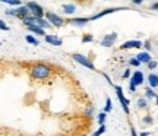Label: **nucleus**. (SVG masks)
<instances>
[{"label":"nucleus","instance_id":"nucleus-1","mask_svg":"<svg viewBox=\"0 0 158 136\" xmlns=\"http://www.w3.org/2000/svg\"><path fill=\"white\" fill-rule=\"evenodd\" d=\"M53 73V68L47 63H35L29 68V76L37 80H45L48 79Z\"/></svg>","mask_w":158,"mask_h":136},{"label":"nucleus","instance_id":"nucleus-2","mask_svg":"<svg viewBox=\"0 0 158 136\" xmlns=\"http://www.w3.org/2000/svg\"><path fill=\"white\" fill-rule=\"evenodd\" d=\"M72 59H73L76 63H79V64H82L84 68L89 69V70H95V72H98L95 68V64L92 63V60L91 59H88L86 56H84V54H81V53H73L72 54Z\"/></svg>","mask_w":158,"mask_h":136},{"label":"nucleus","instance_id":"nucleus-3","mask_svg":"<svg viewBox=\"0 0 158 136\" xmlns=\"http://www.w3.org/2000/svg\"><path fill=\"white\" fill-rule=\"evenodd\" d=\"M114 86V91H116V95H117L118 98V101H120V105H122V108H123V111L126 114H130V110H129V100L124 97L123 94V88L122 86H118V85H113Z\"/></svg>","mask_w":158,"mask_h":136},{"label":"nucleus","instance_id":"nucleus-4","mask_svg":"<svg viewBox=\"0 0 158 136\" xmlns=\"http://www.w3.org/2000/svg\"><path fill=\"white\" fill-rule=\"evenodd\" d=\"M45 19H47V22L50 23L51 27H56V28H62L63 25H64V19L62 16H59L56 13H53V12H45Z\"/></svg>","mask_w":158,"mask_h":136},{"label":"nucleus","instance_id":"nucleus-5","mask_svg":"<svg viewBox=\"0 0 158 136\" xmlns=\"http://www.w3.org/2000/svg\"><path fill=\"white\" fill-rule=\"evenodd\" d=\"M25 6L28 7L31 16H34V18H44L45 12H44V9H43V6H40L38 3H35V2H28Z\"/></svg>","mask_w":158,"mask_h":136},{"label":"nucleus","instance_id":"nucleus-6","mask_svg":"<svg viewBox=\"0 0 158 136\" xmlns=\"http://www.w3.org/2000/svg\"><path fill=\"white\" fill-rule=\"evenodd\" d=\"M143 80H145V76H143V73H142L141 70H135L133 73H132V76H130V82L129 85H133V86H138L142 85L143 84Z\"/></svg>","mask_w":158,"mask_h":136},{"label":"nucleus","instance_id":"nucleus-7","mask_svg":"<svg viewBox=\"0 0 158 136\" xmlns=\"http://www.w3.org/2000/svg\"><path fill=\"white\" fill-rule=\"evenodd\" d=\"M124 7H108V9H104V10L98 12L95 15H92L89 18V21H97V19H100V18L106 16V15H110V13H114V12H118V10H123Z\"/></svg>","mask_w":158,"mask_h":136},{"label":"nucleus","instance_id":"nucleus-8","mask_svg":"<svg viewBox=\"0 0 158 136\" xmlns=\"http://www.w3.org/2000/svg\"><path fill=\"white\" fill-rule=\"evenodd\" d=\"M117 37L118 35L116 34V32L104 35V37H102V40H101V47H113V44L117 41Z\"/></svg>","mask_w":158,"mask_h":136},{"label":"nucleus","instance_id":"nucleus-9","mask_svg":"<svg viewBox=\"0 0 158 136\" xmlns=\"http://www.w3.org/2000/svg\"><path fill=\"white\" fill-rule=\"evenodd\" d=\"M143 43L139 40H129V41H124L123 44L120 45L122 50H129V48H141Z\"/></svg>","mask_w":158,"mask_h":136},{"label":"nucleus","instance_id":"nucleus-10","mask_svg":"<svg viewBox=\"0 0 158 136\" xmlns=\"http://www.w3.org/2000/svg\"><path fill=\"white\" fill-rule=\"evenodd\" d=\"M44 40H45V43H48V44H51V45H56V47H60V45L63 44L62 38H59L57 35H53V34H45Z\"/></svg>","mask_w":158,"mask_h":136},{"label":"nucleus","instance_id":"nucleus-11","mask_svg":"<svg viewBox=\"0 0 158 136\" xmlns=\"http://www.w3.org/2000/svg\"><path fill=\"white\" fill-rule=\"evenodd\" d=\"M15 13H16L15 16L19 18L21 21H22V19H25L27 16H29V15H31V13H29V10H28V7H27L25 5H22V6H19V7H16V9H15Z\"/></svg>","mask_w":158,"mask_h":136},{"label":"nucleus","instance_id":"nucleus-12","mask_svg":"<svg viewBox=\"0 0 158 136\" xmlns=\"http://www.w3.org/2000/svg\"><path fill=\"white\" fill-rule=\"evenodd\" d=\"M88 22H89V18H72V19L68 21V23L75 25V27H84Z\"/></svg>","mask_w":158,"mask_h":136},{"label":"nucleus","instance_id":"nucleus-13","mask_svg":"<svg viewBox=\"0 0 158 136\" xmlns=\"http://www.w3.org/2000/svg\"><path fill=\"white\" fill-rule=\"evenodd\" d=\"M136 59L139 60L141 63H149L151 60H152V57H151V54L149 53H147V51H142V53H139L138 56H136Z\"/></svg>","mask_w":158,"mask_h":136},{"label":"nucleus","instance_id":"nucleus-14","mask_svg":"<svg viewBox=\"0 0 158 136\" xmlns=\"http://www.w3.org/2000/svg\"><path fill=\"white\" fill-rule=\"evenodd\" d=\"M148 82H149V88H151V89L157 88L158 86V75L157 73H149V76H148Z\"/></svg>","mask_w":158,"mask_h":136},{"label":"nucleus","instance_id":"nucleus-15","mask_svg":"<svg viewBox=\"0 0 158 136\" xmlns=\"http://www.w3.org/2000/svg\"><path fill=\"white\" fill-rule=\"evenodd\" d=\"M62 9L66 15H73L75 12H76V5H73V3H68V5H63Z\"/></svg>","mask_w":158,"mask_h":136},{"label":"nucleus","instance_id":"nucleus-16","mask_svg":"<svg viewBox=\"0 0 158 136\" xmlns=\"http://www.w3.org/2000/svg\"><path fill=\"white\" fill-rule=\"evenodd\" d=\"M27 29H28L29 32H32V34L44 35V37H45V31H44V29H41V28H38V27H34V25H31V27H27Z\"/></svg>","mask_w":158,"mask_h":136},{"label":"nucleus","instance_id":"nucleus-17","mask_svg":"<svg viewBox=\"0 0 158 136\" xmlns=\"http://www.w3.org/2000/svg\"><path fill=\"white\" fill-rule=\"evenodd\" d=\"M25 41L29 43V44H32V45H38L40 44V41L35 38L34 35H25Z\"/></svg>","mask_w":158,"mask_h":136},{"label":"nucleus","instance_id":"nucleus-18","mask_svg":"<svg viewBox=\"0 0 158 136\" xmlns=\"http://www.w3.org/2000/svg\"><path fill=\"white\" fill-rule=\"evenodd\" d=\"M111 110H113V104H111V100H110V98H106V107H104V111H102V113H110V111H111Z\"/></svg>","mask_w":158,"mask_h":136},{"label":"nucleus","instance_id":"nucleus-19","mask_svg":"<svg viewBox=\"0 0 158 136\" xmlns=\"http://www.w3.org/2000/svg\"><path fill=\"white\" fill-rule=\"evenodd\" d=\"M106 130H107V127H106V125H102V126H100V129H97V130L92 133V136H101L106 133Z\"/></svg>","mask_w":158,"mask_h":136},{"label":"nucleus","instance_id":"nucleus-20","mask_svg":"<svg viewBox=\"0 0 158 136\" xmlns=\"http://www.w3.org/2000/svg\"><path fill=\"white\" fill-rule=\"evenodd\" d=\"M106 119H107V114H106V113L98 114V117H97V122H98V125L102 126L104 123H106Z\"/></svg>","mask_w":158,"mask_h":136},{"label":"nucleus","instance_id":"nucleus-21","mask_svg":"<svg viewBox=\"0 0 158 136\" xmlns=\"http://www.w3.org/2000/svg\"><path fill=\"white\" fill-rule=\"evenodd\" d=\"M94 41V35L92 34H84V37H82V43L84 44H86V43H92Z\"/></svg>","mask_w":158,"mask_h":136},{"label":"nucleus","instance_id":"nucleus-22","mask_svg":"<svg viewBox=\"0 0 158 136\" xmlns=\"http://www.w3.org/2000/svg\"><path fill=\"white\" fill-rule=\"evenodd\" d=\"M3 2H5V3H7V5H10V6H16V7L22 6L21 0H3Z\"/></svg>","mask_w":158,"mask_h":136},{"label":"nucleus","instance_id":"nucleus-23","mask_svg":"<svg viewBox=\"0 0 158 136\" xmlns=\"http://www.w3.org/2000/svg\"><path fill=\"white\" fill-rule=\"evenodd\" d=\"M148 107V102L145 98H141V100H138V108H147Z\"/></svg>","mask_w":158,"mask_h":136},{"label":"nucleus","instance_id":"nucleus-24","mask_svg":"<svg viewBox=\"0 0 158 136\" xmlns=\"http://www.w3.org/2000/svg\"><path fill=\"white\" fill-rule=\"evenodd\" d=\"M129 64L130 66H133V68H138V66H141V62H139L136 57H132V59L129 60Z\"/></svg>","mask_w":158,"mask_h":136},{"label":"nucleus","instance_id":"nucleus-25","mask_svg":"<svg viewBox=\"0 0 158 136\" xmlns=\"http://www.w3.org/2000/svg\"><path fill=\"white\" fill-rule=\"evenodd\" d=\"M145 95H147V98H155V97H157V94L154 92V89L147 88V91H145Z\"/></svg>","mask_w":158,"mask_h":136},{"label":"nucleus","instance_id":"nucleus-26","mask_svg":"<svg viewBox=\"0 0 158 136\" xmlns=\"http://www.w3.org/2000/svg\"><path fill=\"white\" fill-rule=\"evenodd\" d=\"M92 114H94V107H92V105H89V107H86L85 108V116H92Z\"/></svg>","mask_w":158,"mask_h":136},{"label":"nucleus","instance_id":"nucleus-27","mask_svg":"<svg viewBox=\"0 0 158 136\" xmlns=\"http://www.w3.org/2000/svg\"><path fill=\"white\" fill-rule=\"evenodd\" d=\"M0 29H2V31H9V27H7V23L5 22V21H2V19H0Z\"/></svg>","mask_w":158,"mask_h":136},{"label":"nucleus","instance_id":"nucleus-28","mask_svg":"<svg viewBox=\"0 0 158 136\" xmlns=\"http://www.w3.org/2000/svg\"><path fill=\"white\" fill-rule=\"evenodd\" d=\"M152 122H154V119L151 116H145L143 117V123H147V125H152Z\"/></svg>","mask_w":158,"mask_h":136},{"label":"nucleus","instance_id":"nucleus-29","mask_svg":"<svg viewBox=\"0 0 158 136\" xmlns=\"http://www.w3.org/2000/svg\"><path fill=\"white\" fill-rule=\"evenodd\" d=\"M157 66H158V63H157V62H155V60H151V62L148 63V68L151 69V70H154V69L157 68Z\"/></svg>","mask_w":158,"mask_h":136},{"label":"nucleus","instance_id":"nucleus-30","mask_svg":"<svg viewBox=\"0 0 158 136\" xmlns=\"http://www.w3.org/2000/svg\"><path fill=\"white\" fill-rule=\"evenodd\" d=\"M142 47H143V48L147 50V53H149V50H151V41H145Z\"/></svg>","mask_w":158,"mask_h":136},{"label":"nucleus","instance_id":"nucleus-31","mask_svg":"<svg viewBox=\"0 0 158 136\" xmlns=\"http://www.w3.org/2000/svg\"><path fill=\"white\" fill-rule=\"evenodd\" d=\"M132 75H130V70L129 69H124V72H123V79H127V78H130Z\"/></svg>","mask_w":158,"mask_h":136},{"label":"nucleus","instance_id":"nucleus-32","mask_svg":"<svg viewBox=\"0 0 158 136\" xmlns=\"http://www.w3.org/2000/svg\"><path fill=\"white\" fill-rule=\"evenodd\" d=\"M102 76L106 78V80H107V82H108V85H111V86H113V82H111V79H110V76H108L107 73H102Z\"/></svg>","mask_w":158,"mask_h":136},{"label":"nucleus","instance_id":"nucleus-33","mask_svg":"<svg viewBox=\"0 0 158 136\" xmlns=\"http://www.w3.org/2000/svg\"><path fill=\"white\" fill-rule=\"evenodd\" d=\"M151 9L158 12V2H157V3H152V5H151Z\"/></svg>","mask_w":158,"mask_h":136},{"label":"nucleus","instance_id":"nucleus-34","mask_svg":"<svg viewBox=\"0 0 158 136\" xmlns=\"http://www.w3.org/2000/svg\"><path fill=\"white\" fill-rule=\"evenodd\" d=\"M130 133H132V136H139L138 133H136V129H135V127H130Z\"/></svg>","mask_w":158,"mask_h":136},{"label":"nucleus","instance_id":"nucleus-35","mask_svg":"<svg viewBox=\"0 0 158 136\" xmlns=\"http://www.w3.org/2000/svg\"><path fill=\"white\" fill-rule=\"evenodd\" d=\"M133 5H142V0H132Z\"/></svg>","mask_w":158,"mask_h":136},{"label":"nucleus","instance_id":"nucleus-36","mask_svg":"<svg viewBox=\"0 0 158 136\" xmlns=\"http://www.w3.org/2000/svg\"><path fill=\"white\" fill-rule=\"evenodd\" d=\"M129 89H130V92H135V91H136V86L129 85Z\"/></svg>","mask_w":158,"mask_h":136},{"label":"nucleus","instance_id":"nucleus-37","mask_svg":"<svg viewBox=\"0 0 158 136\" xmlns=\"http://www.w3.org/2000/svg\"><path fill=\"white\" fill-rule=\"evenodd\" d=\"M139 136H149V135H148L147 132H142V133H141V135H139Z\"/></svg>","mask_w":158,"mask_h":136},{"label":"nucleus","instance_id":"nucleus-38","mask_svg":"<svg viewBox=\"0 0 158 136\" xmlns=\"http://www.w3.org/2000/svg\"><path fill=\"white\" fill-rule=\"evenodd\" d=\"M155 100H157V105H158V94H157V97H155Z\"/></svg>","mask_w":158,"mask_h":136},{"label":"nucleus","instance_id":"nucleus-39","mask_svg":"<svg viewBox=\"0 0 158 136\" xmlns=\"http://www.w3.org/2000/svg\"><path fill=\"white\" fill-rule=\"evenodd\" d=\"M0 45H2V43H0Z\"/></svg>","mask_w":158,"mask_h":136}]
</instances>
